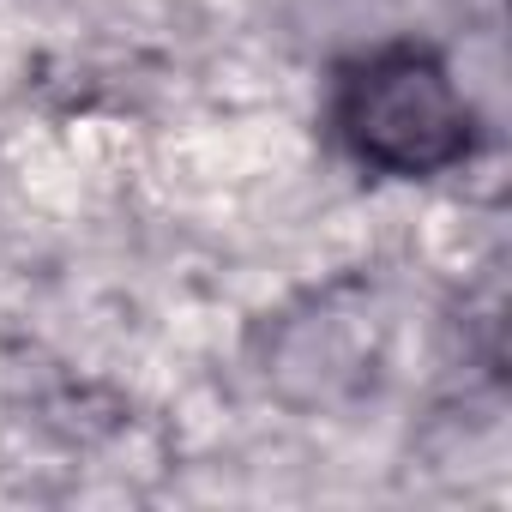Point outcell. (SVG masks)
I'll return each instance as SVG.
<instances>
[{
  "label": "cell",
  "instance_id": "6da1fadb",
  "mask_svg": "<svg viewBox=\"0 0 512 512\" xmlns=\"http://www.w3.org/2000/svg\"><path fill=\"white\" fill-rule=\"evenodd\" d=\"M332 121L362 169L398 181L446 175L476 151V115L464 91L452 85L446 61L416 43L350 61L332 91Z\"/></svg>",
  "mask_w": 512,
  "mask_h": 512
}]
</instances>
